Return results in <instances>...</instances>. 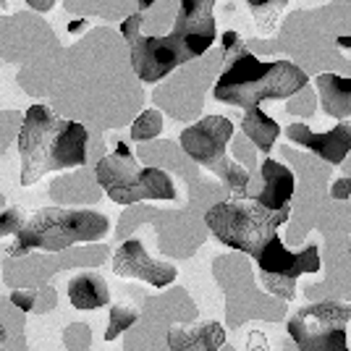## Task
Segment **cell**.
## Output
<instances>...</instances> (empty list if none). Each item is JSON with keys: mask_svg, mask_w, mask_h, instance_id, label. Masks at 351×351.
<instances>
[{"mask_svg": "<svg viewBox=\"0 0 351 351\" xmlns=\"http://www.w3.org/2000/svg\"><path fill=\"white\" fill-rule=\"evenodd\" d=\"M89 134L82 123L58 118L47 105H32L21 121V184L32 186L47 171L76 168L87 160Z\"/></svg>", "mask_w": 351, "mask_h": 351, "instance_id": "6da1fadb", "label": "cell"}, {"mask_svg": "<svg viewBox=\"0 0 351 351\" xmlns=\"http://www.w3.org/2000/svg\"><path fill=\"white\" fill-rule=\"evenodd\" d=\"M307 73L291 60H257L249 50H239L228 69L220 73L213 97L239 108H260L265 100H286L307 87Z\"/></svg>", "mask_w": 351, "mask_h": 351, "instance_id": "7a4b0ae2", "label": "cell"}, {"mask_svg": "<svg viewBox=\"0 0 351 351\" xmlns=\"http://www.w3.org/2000/svg\"><path fill=\"white\" fill-rule=\"evenodd\" d=\"M108 228H110V223L103 213L43 207L32 218L24 220L21 231L14 236V247L8 249V257H21L34 249L60 252L73 244L100 241L108 234Z\"/></svg>", "mask_w": 351, "mask_h": 351, "instance_id": "3957f363", "label": "cell"}, {"mask_svg": "<svg viewBox=\"0 0 351 351\" xmlns=\"http://www.w3.org/2000/svg\"><path fill=\"white\" fill-rule=\"evenodd\" d=\"M291 207L267 210L257 199L231 197L207 210V228L220 244L244 252L252 260L265 249V244L278 234V226L289 220Z\"/></svg>", "mask_w": 351, "mask_h": 351, "instance_id": "277c9868", "label": "cell"}, {"mask_svg": "<svg viewBox=\"0 0 351 351\" xmlns=\"http://www.w3.org/2000/svg\"><path fill=\"white\" fill-rule=\"evenodd\" d=\"M139 29H142V19L136 14L121 24L123 40L129 43V50H132L134 71L147 84H155L171 71H176L178 66L199 58L207 47L215 43V34L171 29L162 37H145Z\"/></svg>", "mask_w": 351, "mask_h": 351, "instance_id": "5b68a950", "label": "cell"}, {"mask_svg": "<svg viewBox=\"0 0 351 351\" xmlns=\"http://www.w3.org/2000/svg\"><path fill=\"white\" fill-rule=\"evenodd\" d=\"M97 184L118 205H134L142 199H176V184L160 168H142L126 145L105 155L95 168Z\"/></svg>", "mask_w": 351, "mask_h": 351, "instance_id": "8992f818", "label": "cell"}, {"mask_svg": "<svg viewBox=\"0 0 351 351\" xmlns=\"http://www.w3.org/2000/svg\"><path fill=\"white\" fill-rule=\"evenodd\" d=\"M351 304L320 302L302 307L289 320V336L299 351H349L346 346V322Z\"/></svg>", "mask_w": 351, "mask_h": 351, "instance_id": "52a82bcc", "label": "cell"}, {"mask_svg": "<svg viewBox=\"0 0 351 351\" xmlns=\"http://www.w3.org/2000/svg\"><path fill=\"white\" fill-rule=\"evenodd\" d=\"M254 263L263 273V286L270 293H276L280 299L291 302L296 296V278L304 273H320V249L309 244L302 252H289L283 247L280 236L276 234L265 249L254 257Z\"/></svg>", "mask_w": 351, "mask_h": 351, "instance_id": "ba28073f", "label": "cell"}, {"mask_svg": "<svg viewBox=\"0 0 351 351\" xmlns=\"http://www.w3.org/2000/svg\"><path fill=\"white\" fill-rule=\"evenodd\" d=\"M234 136V123L226 116H205L202 121L186 126L178 142L184 147V152L189 155L194 162L210 168L213 173L218 171L226 158V147Z\"/></svg>", "mask_w": 351, "mask_h": 351, "instance_id": "9c48e42d", "label": "cell"}, {"mask_svg": "<svg viewBox=\"0 0 351 351\" xmlns=\"http://www.w3.org/2000/svg\"><path fill=\"white\" fill-rule=\"evenodd\" d=\"M113 273L123 276V278L145 280V283L155 286V289H165V286H171L178 278V270H176L173 265L152 260L145 252V247H142V241H136V239H129V241H123L116 249V254H113Z\"/></svg>", "mask_w": 351, "mask_h": 351, "instance_id": "30bf717a", "label": "cell"}, {"mask_svg": "<svg viewBox=\"0 0 351 351\" xmlns=\"http://www.w3.org/2000/svg\"><path fill=\"white\" fill-rule=\"evenodd\" d=\"M286 136L293 145H302L312 149L317 158L330 165H341L351 152V121H338L330 132H312L304 123H291L286 129Z\"/></svg>", "mask_w": 351, "mask_h": 351, "instance_id": "8fae6325", "label": "cell"}, {"mask_svg": "<svg viewBox=\"0 0 351 351\" xmlns=\"http://www.w3.org/2000/svg\"><path fill=\"white\" fill-rule=\"evenodd\" d=\"M223 343H226V330L220 322L213 320L168 330V349L171 351H220Z\"/></svg>", "mask_w": 351, "mask_h": 351, "instance_id": "7c38bea8", "label": "cell"}, {"mask_svg": "<svg viewBox=\"0 0 351 351\" xmlns=\"http://www.w3.org/2000/svg\"><path fill=\"white\" fill-rule=\"evenodd\" d=\"M263 189L260 194L254 197L257 202L267 210H283V207H289L293 197V173L283 165V162L273 160V158H267L263 162Z\"/></svg>", "mask_w": 351, "mask_h": 351, "instance_id": "4fadbf2b", "label": "cell"}, {"mask_svg": "<svg viewBox=\"0 0 351 351\" xmlns=\"http://www.w3.org/2000/svg\"><path fill=\"white\" fill-rule=\"evenodd\" d=\"M139 8H149L155 0H136ZM178 14H176V32H194V34H215L218 37V29H215V16H213V8H215V0H178Z\"/></svg>", "mask_w": 351, "mask_h": 351, "instance_id": "5bb4252c", "label": "cell"}, {"mask_svg": "<svg viewBox=\"0 0 351 351\" xmlns=\"http://www.w3.org/2000/svg\"><path fill=\"white\" fill-rule=\"evenodd\" d=\"M315 84L320 92V105L325 116H333L338 121L351 116V79H343L338 73H320Z\"/></svg>", "mask_w": 351, "mask_h": 351, "instance_id": "9a60e30c", "label": "cell"}, {"mask_svg": "<svg viewBox=\"0 0 351 351\" xmlns=\"http://www.w3.org/2000/svg\"><path fill=\"white\" fill-rule=\"evenodd\" d=\"M69 299L76 309H100L110 302V293L100 276L82 273L69 283Z\"/></svg>", "mask_w": 351, "mask_h": 351, "instance_id": "2e32d148", "label": "cell"}, {"mask_svg": "<svg viewBox=\"0 0 351 351\" xmlns=\"http://www.w3.org/2000/svg\"><path fill=\"white\" fill-rule=\"evenodd\" d=\"M241 132L252 139V145L260 147V152L267 155L276 145V139H278L280 126L278 121H273L263 108H249L244 113V121H241Z\"/></svg>", "mask_w": 351, "mask_h": 351, "instance_id": "e0dca14e", "label": "cell"}, {"mask_svg": "<svg viewBox=\"0 0 351 351\" xmlns=\"http://www.w3.org/2000/svg\"><path fill=\"white\" fill-rule=\"evenodd\" d=\"M247 3L254 21H257V27L265 32H273L289 0H247Z\"/></svg>", "mask_w": 351, "mask_h": 351, "instance_id": "ac0fdd59", "label": "cell"}, {"mask_svg": "<svg viewBox=\"0 0 351 351\" xmlns=\"http://www.w3.org/2000/svg\"><path fill=\"white\" fill-rule=\"evenodd\" d=\"M215 173L223 178V184L231 189L234 197H247V184H249V173L234 160H226L220 165Z\"/></svg>", "mask_w": 351, "mask_h": 351, "instance_id": "d6986e66", "label": "cell"}, {"mask_svg": "<svg viewBox=\"0 0 351 351\" xmlns=\"http://www.w3.org/2000/svg\"><path fill=\"white\" fill-rule=\"evenodd\" d=\"M162 132V116L160 110H145L142 116L132 123V139L134 142H147L155 139Z\"/></svg>", "mask_w": 351, "mask_h": 351, "instance_id": "ffe728a7", "label": "cell"}, {"mask_svg": "<svg viewBox=\"0 0 351 351\" xmlns=\"http://www.w3.org/2000/svg\"><path fill=\"white\" fill-rule=\"evenodd\" d=\"M136 320H139V312H136V309L126 307V304H116V307L110 309V325H108V330H105V341L118 338L123 330H129Z\"/></svg>", "mask_w": 351, "mask_h": 351, "instance_id": "44dd1931", "label": "cell"}, {"mask_svg": "<svg viewBox=\"0 0 351 351\" xmlns=\"http://www.w3.org/2000/svg\"><path fill=\"white\" fill-rule=\"evenodd\" d=\"M21 226H24V218H21V213H19L16 207L0 213V239L16 236L19 231H21Z\"/></svg>", "mask_w": 351, "mask_h": 351, "instance_id": "7402d4cb", "label": "cell"}, {"mask_svg": "<svg viewBox=\"0 0 351 351\" xmlns=\"http://www.w3.org/2000/svg\"><path fill=\"white\" fill-rule=\"evenodd\" d=\"M330 197L333 199H349L351 197V178H338L330 186Z\"/></svg>", "mask_w": 351, "mask_h": 351, "instance_id": "603a6c76", "label": "cell"}, {"mask_svg": "<svg viewBox=\"0 0 351 351\" xmlns=\"http://www.w3.org/2000/svg\"><path fill=\"white\" fill-rule=\"evenodd\" d=\"M34 299H37V293L34 291H14L11 293V302H14L19 309H32L34 307Z\"/></svg>", "mask_w": 351, "mask_h": 351, "instance_id": "cb8c5ba5", "label": "cell"}, {"mask_svg": "<svg viewBox=\"0 0 351 351\" xmlns=\"http://www.w3.org/2000/svg\"><path fill=\"white\" fill-rule=\"evenodd\" d=\"M27 5L34 8V11H40V14H47L56 5V0H27Z\"/></svg>", "mask_w": 351, "mask_h": 351, "instance_id": "d4e9b609", "label": "cell"}, {"mask_svg": "<svg viewBox=\"0 0 351 351\" xmlns=\"http://www.w3.org/2000/svg\"><path fill=\"white\" fill-rule=\"evenodd\" d=\"M0 8H5V0H0Z\"/></svg>", "mask_w": 351, "mask_h": 351, "instance_id": "484cf974", "label": "cell"}, {"mask_svg": "<svg viewBox=\"0 0 351 351\" xmlns=\"http://www.w3.org/2000/svg\"><path fill=\"white\" fill-rule=\"evenodd\" d=\"M3 338H5V333H3V330H0V341H3Z\"/></svg>", "mask_w": 351, "mask_h": 351, "instance_id": "4316f807", "label": "cell"}, {"mask_svg": "<svg viewBox=\"0 0 351 351\" xmlns=\"http://www.w3.org/2000/svg\"><path fill=\"white\" fill-rule=\"evenodd\" d=\"M349 252H351V241H349Z\"/></svg>", "mask_w": 351, "mask_h": 351, "instance_id": "83f0119b", "label": "cell"}]
</instances>
